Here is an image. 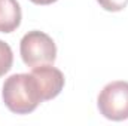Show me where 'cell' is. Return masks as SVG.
I'll return each mask as SVG.
<instances>
[{
    "instance_id": "cell-1",
    "label": "cell",
    "mask_w": 128,
    "mask_h": 126,
    "mask_svg": "<svg viewBox=\"0 0 128 126\" xmlns=\"http://www.w3.org/2000/svg\"><path fill=\"white\" fill-rule=\"evenodd\" d=\"M3 102L15 114H28L43 102L39 85L32 73L12 74L3 83Z\"/></svg>"
},
{
    "instance_id": "cell-2",
    "label": "cell",
    "mask_w": 128,
    "mask_h": 126,
    "mask_svg": "<svg viewBox=\"0 0 128 126\" xmlns=\"http://www.w3.org/2000/svg\"><path fill=\"white\" fill-rule=\"evenodd\" d=\"M20 54L24 64L33 68L43 64H54L57 58V46L46 33L33 30L21 39Z\"/></svg>"
},
{
    "instance_id": "cell-3",
    "label": "cell",
    "mask_w": 128,
    "mask_h": 126,
    "mask_svg": "<svg viewBox=\"0 0 128 126\" xmlns=\"http://www.w3.org/2000/svg\"><path fill=\"white\" fill-rule=\"evenodd\" d=\"M100 114L113 122L128 119V82L116 80L107 83L97 98Z\"/></svg>"
},
{
    "instance_id": "cell-4",
    "label": "cell",
    "mask_w": 128,
    "mask_h": 126,
    "mask_svg": "<svg viewBox=\"0 0 128 126\" xmlns=\"http://www.w3.org/2000/svg\"><path fill=\"white\" fill-rule=\"evenodd\" d=\"M32 74L34 76L40 95L43 101H49L54 99L55 96H58L60 92L64 88V74L55 67H52L51 64H43V65H37L33 67Z\"/></svg>"
},
{
    "instance_id": "cell-5",
    "label": "cell",
    "mask_w": 128,
    "mask_h": 126,
    "mask_svg": "<svg viewBox=\"0 0 128 126\" xmlns=\"http://www.w3.org/2000/svg\"><path fill=\"white\" fill-rule=\"evenodd\" d=\"M21 7L16 0H0V33L15 31L21 24Z\"/></svg>"
},
{
    "instance_id": "cell-6",
    "label": "cell",
    "mask_w": 128,
    "mask_h": 126,
    "mask_svg": "<svg viewBox=\"0 0 128 126\" xmlns=\"http://www.w3.org/2000/svg\"><path fill=\"white\" fill-rule=\"evenodd\" d=\"M12 64H14V54L10 46L6 42L0 40V77L4 76L12 68Z\"/></svg>"
},
{
    "instance_id": "cell-7",
    "label": "cell",
    "mask_w": 128,
    "mask_h": 126,
    "mask_svg": "<svg viewBox=\"0 0 128 126\" xmlns=\"http://www.w3.org/2000/svg\"><path fill=\"white\" fill-rule=\"evenodd\" d=\"M98 4L109 12H119L122 9H125L128 4V0H97Z\"/></svg>"
},
{
    "instance_id": "cell-8",
    "label": "cell",
    "mask_w": 128,
    "mask_h": 126,
    "mask_svg": "<svg viewBox=\"0 0 128 126\" xmlns=\"http://www.w3.org/2000/svg\"><path fill=\"white\" fill-rule=\"evenodd\" d=\"M34 4H51V3H55L57 0H30Z\"/></svg>"
}]
</instances>
